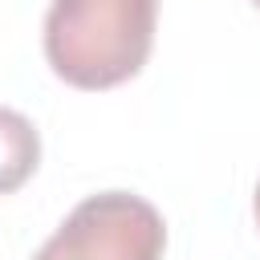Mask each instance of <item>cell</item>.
Wrapping results in <instances>:
<instances>
[{
  "label": "cell",
  "mask_w": 260,
  "mask_h": 260,
  "mask_svg": "<svg viewBox=\"0 0 260 260\" xmlns=\"http://www.w3.org/2000/svg\"><path fill=\"white\" fill-rule=\"evenodd\" d=\"M158 28V0H53L45 57L73 89H114L142 73Z\"/></svg>",
  "instance_id": "1"
},
{
  "label": "cell",
  "mask_w": 260,
  "mask_h": 260,
  "mask_svg": "<svg viewBox=\"0 0 260 260\" xmlns=\"http://www.w3.org/2000/svg\"><path fill=\"white\" fill-rule=\"evenodd\" d=\"M167 223L154 203L130 191L81 199L32 260H162Z\"/></svg>",
  "instance_id": "2"
},
{
  "label": "cell",
  "mask_w": 260,
  "mask_h": 260,
  "mask_svg": "<svg viewBox=\"0 0 260 260\" xmlns=\"http://www.w3.org/2000/svg\"><path fill=\"white\" fill-rule=\"evenodd\" d=\"M41 162V134L20 114L0 106V195L20 191Z\"/></svg>",
  "instance_id": "3"
},
{
  "label": "cell",
  "mask_w": 260,
  "mask_h": 260,
  "mask_svg": "<svg viewBox=\"0 0 260 260\" xmlns=\"http://www.w3.org/2000/svg\"><path fill=\"white\" fill-rule=\"evenodd\" d=\"M256 219H260V183H256Z\"/></svg>",
  "instance_id": "4"
},
{
  "label": "cell",
  "mask_w": 260,
  "mask_h": 260,
  "mask_svg": "<svg viewBox=\"0 0 260 260\" xmlns=\"http://www.w3.org/2000/svg\"><path fill=\"white\" fill-rule=\"evenodd\" d=\"M252 4H260V0H252Z\"/></svg>",
  "instance_id": "5"
}]
</instances>
